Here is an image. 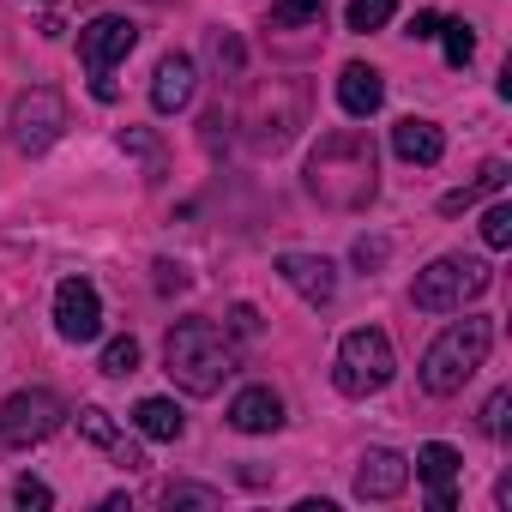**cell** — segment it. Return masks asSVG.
Masks as SVG:
<instances>
[{
    "label": "cell",
    "instance_id": "obj_1",
    "mask_svg": "<svg viewBox=\"0 0 512 512\" xmlns=\"http://www.w3.org/2000/svg\"><path fill=\"white\" fill-rule=\"evenodd\" d=\"M374 175H380V163H374L368 133H326L308 157V193L332 211H362L380 187Z\"/></svg>",
    "mask_w": 512,
    "mask_h": 512
},
{
    "label": "cell",
    "instance_id": "obj_2",
    "mask_svg": "<svg viewBox=\"0 0 512 512\" xmlns=\"http://www.w3.org/2000/svg\"><path fill=\"white\" fill-rule=\"evenodd\" d=\"M163 374L193 392V398H211L229 374H235V350L229 338L211 326V320H181L169 338H163Z\"/></svg>",
    "mask_w": 512,
    "mask_h": 512
},
{
    "label": "cell",
    "instance_id": "obj_3",
    "mask_svg": "<svg viewBox=\"0 0 512 512\" xmlns=\"http://www.w3.org/2000/svg\"><path fill=\"white\" fill-rule=\"evenodd\" d=\"M488 344H494V326L488 320H452L428 344V356H422V392H434V398L464 392V380L488 362Z\"/></svg>",
    "mask_w": 512,
    "mask_h": 512
},
{
    "label": "cell",
    "instance_id": "obj_4",
    "mask_svg": "<svg viewBox=\"0 0 512 512\" xmlns=\"http://www.w3.org/2000/svg\"><path fill=\"white\" fill-rule=\"evenodd\" d=\"M332 380H338L344 398H368V392H380V386L392 380V338H386L380 326H356V332H344Z\"/></svg>",
    "mask_w": 512,
    "mask_h": 512
},
{
    "label": "cell",
    "instance_id": "obj_5",
    "mask_svg": "<svg viewBox=\"0 0 512 512\" xmlns=\"http://www.w3.org/2000/svg\"><path fill=\"white\" fill-rule=\"evenodd\" d=\"M488 284H494V272H488L482 260L446 253V260H434L428 272H416V308H428V314H452V308L476 302Z\"/></svg>",
    "mask_w": 512,
    "mask_h": 512
},
{
    "label": "cell",
    "instance_id": "obj_6",
    "mask_svg": "<svg viewBox=\"0 0 512 512\" xmlns=\"http://www.w3.org/2000/svg\"><path fill=\"white\" fill-rule=\"evenodd\" d=\"M61 422H67V404L55 392H43V386L13 392L0 404V446H43Z\"/></svg>",
    "mask_w": 512,
    "mask_h": 512
},
{
    "label": "cell",
    "instance_id": "obj_7",
    "mask_svg": "<svg viewBox=\"0 0 512 512\" xmlns=\"http://www.w3.org/2000/svg\"><path fill=\"white\" fill-rule=\"evenodd\" d=\"M7 127H13V145L37 157V151H49V145H55V133L67 127V103H61L55 91H43V85H37V91H25V97L13 103V121H7Z\"/></svg>",
    "mask_w": 512,
    "mask_h": 512
},
{
    "label": "cell",
    "instance_id": "obj_8",
    "mask_svg": "<svg viewBox=\"0 0 512 512\" xmlns=\"http://www.w3.org/2000/svg\"><path fill=\"white\" fill-rule=\"evenodd\" d=\"M133 43H139V25L121 19V13H103V19H91V25L79 31V55H85L91 73H109L115 61H127Z\"/></svg>",
    "mask_w": 512,
    "mask_h": 512
},
{
    "label": "cell",
    "instance_id": "obj_9",
    "mask_svg": "<svg viewBox=\"0 0 512 512\" xmlns=\"http://www.w3.org/2000/svg\"><path fill=\"white\" fill-rule=\"evenodd\" d=\"M55 332H61L67 344H91V338L103 332V302H97V290H91L85 278H67V284L55 290Z\"/></svg>",
    "mask_w": 512,
    "mask_h": 512
},
{
    "label": "cell",
    "instance_id": "obj_10",
    "mask_svg": "<svg viewBox=\"0 0 512 512\" xmlns=\"http://www.w3.org/2000/svg\"><path fill=\"white\" fill-rule=\"evenodd\" d=\"M278 278H284L302 302H314V308H326V302L338 296V266L320 260V253H284V260H278Z\"/></svg>",
    "mask_w": 512,
    "mask_h": 512
},
{
    "label": "cell",
    "instance_id": "obj_11",
    "mask_svg": "<svg viewBox=\"0 0 512 512\" xmlns=\"http://www.w3.org/2000/svg\"><path fill=\"white\" fill-rule=\"evenodd\" d=\"M404 482H410V458H398L386 446L362 452V464H356V494L362 500H392V494H404Z\"/></svg>",
    "mask_w": 512,
    "mask_h": 512
},
{
    "label": "cell",
    "instance_id": "obj_12",
    "mask_svg": "<svg viewBox=\"0 0 512 512\" xmlns=\"http://www.w3.org/2000/svg\"><path fill=\"white\" fill-rule=\"evenodd\" d=\"M229 428H241V434H272V428H284V398L272 386H247L229 404Z\"/></svg>",
    "mask_w": 512,
    "mask_h": 512
},
{
    "label": "cell",
    "instance_id": "obj_13",
    "mask_svg": "<svg viewBox=\"0 0 512 512\" xmlns=\"http://www.w3.org/2000/svg\"><path fill=\"white\" fill-rule=\"evenodd\" d=\"M193 103V61L187 55H163L157 73H151V109L157 115H175Z\"/></svg>",
    "mask_w": 512,
    "mask_h": 512
},
{
    "label": "cell",
    "instance_id": "obj_14",
    "mask_svg": "<svg viewBox=\"0 0 512 512\" xmlns=\"http://www.w3.org/2000/svg\"><path fill=\"white\" fill-rule=\"evenodd\" d=\"M338 103H344V115L368 121V115L386 103V85H380V73H374V67H362V61H350V67L338 73Z\"/></svg>",
    "mask_w": 512,
    "mask_h": 512
},
{
    "label": "cell",
    "instance_id": "obj_15",
    "mask_svg": "<svg viewBox=\"0 0 512 512\" xmlns=\"http://www.w3.org/2000/svg\"><path fill=\"white\" fill-rule=\"evenodd\" d=\"M458 464H464V458H458L452 446H440V440L416 452V476L434 488V512H452V506H458V494H452V476H458Z\"/></svg>",
    "mask_w": 512,
    "mask_h": 512
},
{
    "label": "cell",
    "instance_id": "obj_16",
    "mask_svg": "<svg viewBox=\"0 0 512 512\" xmlns=\"http://www.w3.org/2000/svg\"><path fill=\"white\" fill-rule=\"evenodd\" d=\"M392 151H398L404 163H440L446 139H440V127H434V121H422V115H404V121L392 127Z\"/></svg>",
    "mask_w": 512,
    "mask_h": 512
},
{
    "label": "cell",
    "instance_id": "obj_17",
    "mask_svg": "<svg viewBox=\"0 0 512 512\" xmlns=\"http://www.w3.org/2000/svg\"><path fill=\"white\" fill-rule=\"evenodd\" d=\"M500 187H506V163H500V157H488V163L476 169V181H470V187H458V193H446V199H440V211H446V217H458V211H470L482 193H500Z\"/></svg>",
    "mask_w": 512,
    "mask_h": 512
},
{
    "label": "cell",
    "instance_id": "obj_18",
    "mask_svg": "<svg viewBox=\"0 0 512 512\" xmlns=\"http://www.w3.org/2000/svg\"><path fill=\"white\" fill-rule=\"evenodd\" d=\"M133 422H139V434H151V440H181V428H187L169 398H145V404L133 410Z\"/></svg>",
    "mask_w": 512,
    "mask_h": 512
},
{
    "label": "cell",
    "instance_id": "obj_19",
    "mask_svg": "<svg viewBox=\"0 0 512 512\" xmlns=\"http://www.w3.org/2000/svg\"><path fill=\"white\" fill-rule=\"evenodd\" d=\"M326 19V0H278L272 7V31H302Z\"/></svg>",
    "mask_w": 512,
    "mask_h": 512
},
{
    "label": "cell",
    "instance_id": "obj_20",
    "mask_svg": "<svg viewBox=\"0 0 512 512\" xmlns=\"http://www.w3.org/2000/svg\"><path fill=\"white\" fill-rule=\"evenodd\" d=\"M392 13H398V0H350L344 19H350V31H380Z\"/></svg>",
    "mask_w": 512,
    "mask_h": 512
},
{
    "label": "cell",
    "instance_id": "obj_21",
    "mask_svg": "<svg viewBox=\"0 0 512 512\" xmlns=\"http://www.w3.org/2000/svg\"><path fill=\"white\" fill-rule=\"evenodd\" d=\"M440 37H446V61H452V67H470V55H476L470 25H464V19H440Z\"/></svg>",
    "mask_w": 512,
    "mask_h": 512
},
{
    "label": "cell",
    "instance_id": "obj_22",
    "mask_svg": "<svg viewBox=\"0 0 512 512\" xmlns=\"http://www.w3.org/2000/svg\"><path fill=\"white\" fill-rule=\"evenodd\" d=\"M103 374H115V380L139 374V344H133V338H115V344L103 350Z\"/></svg>",
    "mask_w": 512,
    "mask_h": 512
},
{
    "label": "cell",
    "instance_id": "obj_23",
    "mask_svg": "<svg viewBox=\"0 0 512 512\" xmlns=\"http://www.w3.org/2000/svg\"><path fill=\"white\" fill-rule=\"evenodd\" d=\"M79 434L91 440V446H115L121 434H115V422H109V410H97V404H85L79 410Z\"/></svg>",
    "mask_w": 512,
    "mask_h": 512
},
{
    "label": "cell",
    "instance_id": "obj_24",
    "mask_svg": "<svg viewBox=\"0 0 512 512\" xmlns=\"http://www.w3.org/2000/svg\"><path fill=\"white\" fill-rule=\"evenodd\" d=\"M482 241L488 247H512V205H488L482 211Z\"/></svg>",
    "mask_w": 512,
    "mask_h": 512
},
{
    "label": "cell",
    "instance_id": "obj_25",
    "mask_svg": "<svg viewBox=\"0 0 512 512\" xmlns=\"http://www.w3.org/2000/svg\"><path fill=\"white\" fill-rule=\"evenodd\" d=\"M163 506H217V488H193V482H169Z\"/></svg>",
    "mask_w": 512,
    "mask_h": 512
},
{
    "label": "cell",
    "instance_id": "obj_26",
    "mask_svg": "<svg viewBox=\"0 0 512 512\" xmlns=\"http://www.w3.org/2000/svg\"><path fill=\"white\" fill-rule=\"evenodd\" d=\"M506 410H512V392H494V398L482 404V434L500 440V434H506Z\"/></svg>",
    "mask_w": 512,
    "mask_h": 512
},
{
    "label": "cell",
    "instance_id": "obj_27",
    "mask_svg": "<svg viewBox=\"0 0 512 512\" xmlns=\"http://www.w3.org/2000/svg\"><path fill=\"white\" fill-rule=\"evenodd\" d=\"M13 500H19V506H37V512H43V506H55V494H49L37 476H19V482H13Z\"/></svg>",
    "mask_w": 512,
    "mask_h": 512
},
{
    "label": "cell",
    "instance_id": "obj_28",
    "mask_svg": "<svg viewBox=\"0 0 512 512\" xmlns=\"http://www.w3.org/2000/svg\"><path fill=\"white\" fill-rule=\"evenodd\" d=\"M211 55H217V67H229V73L241 67V43H235L229 31H211Z\"/></svg>",
    "mask_w": 512,
    "mask_h": 512
},
{
    "label": "cell",
    "instance_id": "obj_29",
    "mask_svg": "<svg viewBox=\"0 0 512 512\" xmlns=\"http://www.w3.org/2000/svg\"><path fill=\"white\" fill-rule=\"evenodd\" d=\"M187 284H193V278H187V272H181V266H169V260H157V290H163V296H169V290H175V296H181V290H187Z\"/></svg>",
    "mask_w": 512,
    "mask_h": 512
},
{
    "label": "cell",
    "instance_id": "obj_30",
    "mask_svg": "<svg viewBox=\"0 0 512 512\" xmlns=\"http://www.w3.org/2000/svg\"><path fill=\"white\" fill-rule=\"evenodd\" d=\"M109 452H115V464H121V470H145V452H139V446H133L127 434H121V440H115Z\"/></svg>",
    "mask_w": 512,
    "mask_h": 512
},
{
    "label": "cell",
    "instance_id": "obj_31",
    "mask_svg": "<svg viewBox=\"0 0 512 512\" xmlns=\"http://www.w3.org/2000/svg\"><path fill=\"white\" fill-rule=\"evenodd\" d=\"M380 260H386V241H368V235H362V241H356V266L368 272V266H380Z\"/></svg>",
    "mask_w": 512,
    "mask_h": 512
},
{
    "label": "cell",
    "instance_id": "obj_32",
    "mask_svg": "<svg viewBox=\"0 0 512 512\" xmlns=\"http://www.w3.org/2000/svg\"><path fill=\"white\" fill-rule=\"evenodd\" d=\"M410 37H416V43L440 37V13H416V19H410Z\"/></svg>",
    "mask_w": 512,
    "mask_h": 512
},
{
    "label": "cell",
    "instance_id": "obj_33",
    "mask_svg": "<svg viewBox=\"0 0 512 512\" xmlns=\"http://www.w3.org/2000/svg\"><path fill=\"white\" fill-rule=\"evenodd\" d=\"M229 326L247 338V332H260V314H253V308H235V314H229Z\"/></svg>",
    "mask_w": 512,
    "mask_h": 512
}]
</instances>
